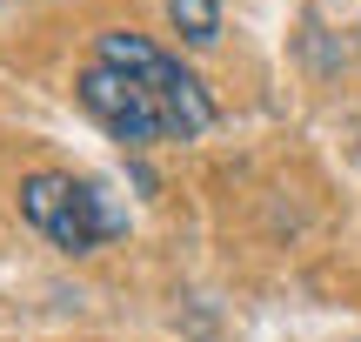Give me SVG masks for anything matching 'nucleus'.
<instances>
[{
  "mask_svg": "<svg viewBox=\"0 0 361 342\" xmlns=\"http://www.w3.org/2000/svg\"><path fill=\"white\" fill-rule=\"evenodd\" d=\"M20 215H27L34 235H47L67 255H87V249H101V242H114L128 228V215L94 182H80V175H27L20 182Z\"/></svg>",
  "mask_w": 361,
  "mask_h": 342,
  "instance_id": "nucleus-1",
  "label": "nucleus"
},
{
  "mask_svg": "<svg viewBox=\"0 0 361 342\" xmlns=\"http://www.w3.org/2000/svg\"><path fill=\"white\" fill-rule=\"evenodd\" d=\"M74 94H80V107H87V114L101 121V128L114 134V141H128V148L180 141V128H174L168 101H161L154 88H141L134 74H121V67H107V61H87V67H80Z\"/></svg>",
  "mask_w": 361,
  "mask_h": 342,
  "instance_id": "nucleus-3",
  "label": "nucleus"
},
{
  "mask_svg": "<svg viewBox=\"0 0 361 342\" xmlns=\"http://www.w3.org/2000/svg\"><path fill=\"white\" fill-rule=\"evenodd\" d=\"M168 20L188 47H214L221 40V0H168Z\"/></svg>",
  "mask_w": 361,
  "mask_h": 342,
  "instance_id": "nucleus-4",
  "label": "nucleus"
},
{
  "mask_svg": "<svg viewBox=\"0 0 361 342\" xmlns=\"http://www.w3.org/2000/svg\"><path fill=\"white\" fill-rule=\"evenodd\" d=\"M94 61L121 67V74H134L141 88H154L161 101H168L180 141H194V134L214 128V101H207V88L194 81V67H180L168 47H154L147 34H134V27H107L101 40H94Z\"/></svg>",
  "mask_w": 361,
  "mask_h": 342,
  "instance_id": "nucleus-2",
  "label": "nucleus"
}]
</instances>
